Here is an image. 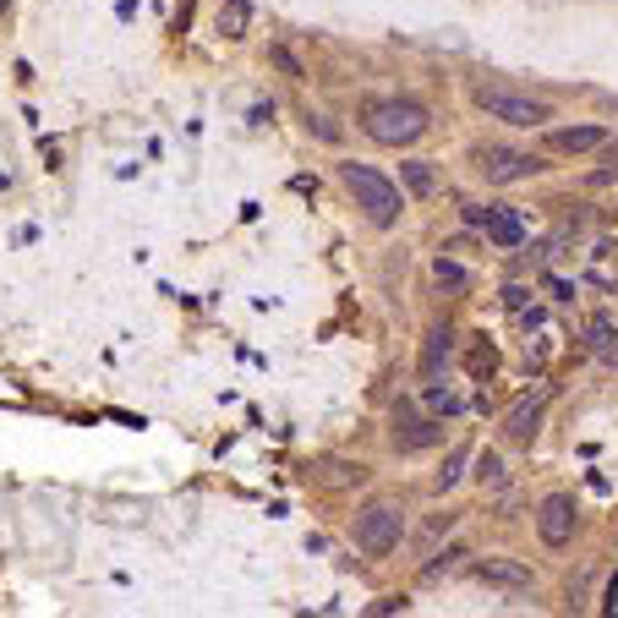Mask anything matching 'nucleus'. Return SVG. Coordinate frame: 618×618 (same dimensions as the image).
I'll return each instance as SVG.
<instances>
[{
  "label": "nucleus",
  "mask_w": 618,
  "mask_h": 618,
  "mask_svg": "<svg viewBox=\"0 0 618 618\" xmlns=\"http://www.w3.org/2000/svg\"><path fill=\"white\" fill-rule=\"evenodd\" d=\"M427 127H432V116L416 99H372L361 110V132L383 148H411L416 138H427Z\"/></svg>",
  "instance_id": "obj_1"
},
{
  "label": "nucleus",
  "mask_w": 618,
  "mask_h": 618,
  "mask_svg": "<svg viewBox=\"0 0 618 618\" xmlns=\"http://www.w3.org/2000/svg\"><path fill=\"white\" fill-rule=\"evenodd\" d=\"M340 181H345V192L356 198V209L378 225V230H389V225H400V214H405V198H400V187L383 176V170H372V165H340Z\"/></svg>",
  "instance_id": "obj_2"
},
{
  "label": "nucleus",
  "mask_w": 618,
  "mask_h": 618,
  "mask_svg": "<svg viewBox=\"0 0 618 618\" xmlns=\"http://www.w3.org/2000/svg\"><path fill=\"white\" fill-rule=\"evenodd\" d=\"M471 99H476L492 121H503V127H547V121H552V110H547L542 99L514 94V88H498V83H476Z\"/></svg>",
  "instance_id": "obj_3"
},
{
  "label": "nucleus",
  "mask_w": 618,
  "mask_h": 618,
  "mask_svg": "<svg viewBox=\"0 0 618 618\" xmlns=\"http://www.w3.org/2000/svg\"><path fill=\"white\" fill-rule=\"evenodd\" d=\"M400 531H405V520H400L394 503H372V509L356 514V547H361L367 558L394 552V547H400Z\"/></svg>",
  "instance_id": "obj_4"
},
{
  "label": "nucleus",
  "mask_w": 618,
  "mask_h": 618,
  "mask_svg": "<svg viewBox=\"0 0 618 618\" xmlns=\"http://www.w3.org/2000/svg\"><path fill=\"white\" fill-rule=\"evenodd\" d=\"M394 449L400 454H416V449H432V443H443V421L438 416H427V411H416L411 400H400L394 405Z\"/></svg>",
  "instance_id": "obj_5"
},
{
  "label": "nucleus",
  "mask_w": 618,
  "mask_h": 618,
  "mask_svg": "<svg viewBox=\"0 0 618 618\" xmlns=\"http://www.w3.org/2000/svg\"><path fill=\"white\" fill-rule=\"evenodd\" d=\"M476 170L492 181V187H514V181H525V176H536V170H547L536 154H520V148H482L476 154Z\"/></svg>",
  "instance_id": "obj_6"
},
{
  "label": "nucleus",
  "mask_w": 618,
  "mask_h": 618,
  "mask_svg": "<svg viewBox=\"0 0 618 618\" xmlns=\"http://www.w3.org/2000/svg\"><path fill=\"white\" fill-rule=\"evenodd\" d=\"M574 525H580V509H574L569 492L542 498V509H536V531H542L547 547H569V542H574Z\"/></svg>",
  "instance_id": "obj_7"
},
{
  "label": "nucleus",
  "mask_w": 618,
  "mask_h": 618,
  "mask_svg": "<svg viewBox=\"0 0 618 618\" xmlns=\"http://www.w3.org/2000/svg\"><path fill=\"white\" fill-rule=\"evenodd\" d=\"M542 411H547V394L520 400V405L503 416V438H509V443H520V449H531V438L542 432Z\"/></svg>",
  "instance_id": "obj_8"
},
{
  "label": "nucleus",
  "mask_w": 618,
  "mask_h": 618,
  "mask_svg": "<svg viewBox=\"0 0 618 618\" xmlns=\"http://www.w3.org/2000/svg\"><path fill=\"white\" fill-rule=\"evenodd\" d=\"M602 143H607L602 127H552L547 132V154H591Z\"/></svg>",
  "instance_id": "obj_9"
},
{
  "label": "nucleus",
  "mask_w": 618,
  "mask_h": 618,
  "mask_svg": "<svg viewBox=\"0 0 618 618\" xmlns=\"http://www.w3.org/2000/svg\"><path fill=\"white\" fill-rule=\"evenodd\" d=\"M476 580L503 585V591H531V569H525L520 558H482V563H476Z\"/></svg>",
  "instance_id": "obj_10"
},
{
  "label": "nucleus",
  "mask_w": 618,
  "mask_h": 618,
  "mask_svg": "<svg viewBox=\"0 0 618 618\" xmlns=\"http://www.w3.org/2000/svg\"><path fill=\"white\" fill-rule=\"evenodd\" d=\"M482 230H487V241H492V247H503V252L525 241V219H520L514 209H487Z\"/></svg>",
  "instance_id": "obj_11"
},
{
  "label": "nucleus",
  "mask_w": 618,
  "mask_h": 618,
  "mask_svg": "<svg viewBox=\"0 0 618 618\" xmlns=\"http://www.w3.org/2000/svg\"><path fill=\"white\" fill-rule=\"evenodd\" d=\"M247 28H252V7L247 0H225L219 7V34L225 39H247Z\"/></svg>",
  "instance_id": "obj_12"
},
{
  "label": "nucleus",
  "mask_w": 618,
  "mask_h": 618,
  "mask_svg": "<svg viewBox=\"0 0 618 618\" xmlns=\"http://www.w3.org/2000/svg\"><path fill=\"white\" fill-rule=\"evenodd\" d=\"M449 350H454L449 329H432V334H427V350H421V372H438V367L449 361Z\"/></svg>",
  "instance_id": "obj_13"
},
{
  "label": "nucleus",
  "mask_w": 618,
  "mask_h": 618,
  "mask_svg": "<svg viewBox=\"0 0 618 618\" xmlns=\"http://www.w3.org/2000/svg\"><path fill=\"white\" fill-rule=\"evenodd\" d=\"M400 181L421 198V192H432V181H438V176H432V165H427V159H405V165H400Z\"/></svg>",
  "instance_id": "obj_14"
},
{
  "label": "nucleus",
  "mask_w": 618,
  "mask_h": 618,
  "mask_svg": "<svg viewBox=\"0 0 618 618\" xmlns=\"http://www.w3.org/2000/svg\"><path fill=\"white\" fill-rule=\"evenodd\" d=\"M476 482H482V487H487V492H498V487H503V482H509V471H503V460H498V454H492V449H487V454H482V460H476Z\"/></svg>",
  "instance_id": "obj_15"
},
{
  "label": "nucleus",
  "mask_w": 618,
  "mask_h": 618,
  "mask_svg": "<svg viewBox=\"0 0 618 618\" xmlns=\"http://www.w3.org/2000/svg\"><path fill=\"white\" fill-rule=\"evenodd\" d=\"M465 460H471V449H454V454L443 460V471H438V482H432V487H438V492H449V487L460 482V471H465Z\"/></svg>",
  "instance_id": "obj_16"
},
{
  "label": "nucleus",
  "mask_w": 618,
  "mask_h": 618,
  "mask_svg": "<svg viewBox=\"0 0 618 618\" xmlns=\"http://www.w3.org/2000/svg\"><path fill=\"white\" fill-rule=\"evenodd\" d=\"M432 274H438V285H449V290H465V285H471V274H465L460 263H449V258H438Z\"/></svg>",
  "instance_id": "obj_17"
},
{
  "label": "nucleus",
  "mask_w": 618,
  "mask_h": 618,
  "mask_svg": "<svg viewBox=\"0 0 618 618\" xmlns=\"http://www.w3.org/2000/svg\"><path fill=\"white\" fill-rule=\"evenodd\" d=\"M492 367H498V350H492V345H476V350H471V372H476V378H487Z\"/></svg>",
  "instance_id": "obj_18"
},
{
  "label": "nucleus",
  "mask_w": 618,
  "mask_h": 618,
  "mask_svg": "<svg viewBox=\"0 0 618 618\" xmlns=\"http://www.w3.org/2000/svg\"><path fill=\"white\" fill-rule=\"evenodd\" d=\"M602 165H607V170H602L596 181H618V138H607V143H602Z\"/></svg>",
  "instance_id": "obj_19"
},
{
  "label": "nucleus",
  "mask_w": 618,
  "mask_h": 618,
  "mask_svg": "<svg viewBox=\"0 0 618 618\" xmlns=\"http://www.w3.org/2000/svg\"><path fill=\"white\" fill-rule=\"evenodd\" d=\"M274 67H280L285 78H307V72H301V61H296V56H290L285 45H274Z\"/></svg>",
  "instance_id": "obj_20"
},
{
  "label": "nucleus",
  "mask_w": 618,
  "mask_h": 618,
  "mask_svg": "<svg viewBox=\"0 0 618 618\" xmlns=\"http://www.w3.org/2000/svg\"><path fill=\"white\" fill-rule=\"evenodd\" d=\"M0 7H7V0H0Z\"/></svg>",
  "instance_id": "obj_21"
}]
</instances>
